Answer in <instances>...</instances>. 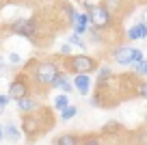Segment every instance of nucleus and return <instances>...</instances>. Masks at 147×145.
<instances>
[{"instance_id": "obj_22", "label": "nucleus", "mask_w": 147, "mask_h": 145, "mask_svg": "<svg viewBox=\"0 0 147 145\" xmlns=\"http://www.w3.org/2000/svg\"><path fill=\"white\" fill-rule=\"evenodd\" d=\"M9 63L11 65H20V63H22V56H20L18 52H11V54H9Z\"/></svg>"}, {"instance_id": "obj_15", "label": "nucleus", "mask_w": 147, "mask_h": 145, "mask_svg": "<svg viewBox=\"0 0 147 145\" xmlns=\"http://www.w3.org/2000/svg\"><path fill=\"white\" fill-rule=\"evenodd\" d=\"M67 43L71 45V48H80V50H87V43H84V39L80 35H76V33H71V35L67 37Z\"/></svg>"}, {"instance_id": "obj_19", "label": "nucleus", "mask_w": 147, "mask_h": 145, "mask_svg": "<svg viewBox=\"0 0 147 145\" xmlns=\"http://www.w3.org/2000/svg\"><path fill=\"white\" fill-rule=\"evenodd\" d=\"M80 145H102V139L97 134H87L80 139Z\"/></svg>"}, {"instance_id": "obj_5", "label": "nucleus", "mask_w": 147, "mask_h": 145, "mask_svg": "<svg viewBox=\"0 0 147 145\" xmlns=\"http://www.w3.org/2000/svg\"><path fill=\"white\" fill-rule=\"evenodd\" d=\"M11 98V100H15L18 102L20 98H26L28 95V80L26 78H15V80H11V85H9V93H7Z\"/></svg>"}, {"instance_id": "obj_27", "label": "nucleus", "mask_w": 147, "mask_h": 145, "mask_svg": "<svg viewBox=\"0 0 147 145\" xmlns=\"http://www.w3.org/2000/svg\"><path fill=\"white\" fill-rule=\"evenodd\" d=\"M5 139V128H2V121H0V141Z\"/></svg>"}, {"instance_id": "obj_20", "label": "nucleus", "mask_w": 147, "mask_h": 145, "mask_svg": "<svg viewBox=\"0 0 147 145\" xmlns=\"http://www.w3.org/2000/svg\"><path fill=\"white\" fill-rule=\"evenodd\" d=\"M134 69H136V74H141V76H147V61L143 59L141 63H134Z\"/></svg>"}, {"instance_id": "obj_12", "label": "nucleus", "mask_w": 147, "mask_h": 145, "mask_svg": "<svg viewBox=\"0 0 147 145\" xmlns=\"http://www.w3.org/2000/svg\"><path fill=\"white\" fill-rule=\"evenodd\" d=\"M15 106H18V110H20V113H24V115H26V113H32V110L39 108L37 100H35V98H30V95H26V98H20Z\"/></svg>"}, {"instance_id": "obj_23", "label": "nucleus", "mask_w": 147, "mask_h": 145, "mask_svg": "<svg viewBox=\"0 0 147 145\" xmlns=\"http://www.w3.org/2000/svg\"><path fill=\"white\" fill-rule=\"evenodd\" d=\"M9 100H11L9 95H2V93H0V113H2V110L7 108V104H9Z\"/></svg>"}, {"instance_id": "obj_28", "label": "nucleus", "mask_w": 147, "mask_h": 145, "mask_svg": "<svg viewBox=\"0 0 147 145\" xmlns=\"http://www.w3.org/2000/svg\"><path fill=\"white\" fill-rule=\"evenodd\" d=\"M0 72H2V59H0Z\"/></svg>"}, {"instance_id": "obj_7", "label": "nucleus", "mask_w": 147, "mask_h": 145, "mask_svg": "<svg viewBox=\"0 0 147 145\" xmlns=\"http://www.w3.org/2000/svg\"><path fill=\"white\" fill-rule=\"evenodd\" d=\"M74 89L78 91L80 95H89L91 89H93L91 74H76V76H74Z\"/></svg>"}, {"instance_id": "obj_14", "label": "nucleus", "mask_w": 147, "mask_h": 145, "mask_svg": "<svg viewBox=\"0 0 147 145\" xmlns=\"http://www.w3.org/2000/svg\"><path fill=\"white\" fill-rule=\"evenodd\" d=\"M76 115H78V106L69 104V106H65V108L61 110V121H69V119H74Z\"/></svg>"}, {"instance_id": "obj_8", "label": "nucleus", "mask_w": 147, "mask_h": 145, "mask_svg": "<svg viewBox=\"0 0 147 145\" xmlns=\"http://www.w3.org/2000/svg\"><path fill=\"white\" fill-rule=\"evenodd\" d=\"M134 50H136V48H132V45H119V48H115L113 56H115V61L119 65H132Z\"/></svg>"}, {"instance_id": "obj_3", "label": "nucleus", "mask_w": 147, "mask_h": 145, "mask_svg": "<svg viewBox=\"0 0 147 145\" xmlns=\"http://www.w3.org/2000/svg\"><path fill=\"white\" fill-rule=\"evenodd\" d=\"M61 72V67L54 63V61H37L32 65V76L39 85H50L52 78Z\"/></svg>"}, {"instance_id": "obj_4", "label": "nucleus", "mask_w": 147, "mask_h": 145, "mask_svg": "<svg viewBox=\"0 0 147 145\" xmlns=\"http://www.w3.org/2000/svg\"><path fill=\"white\" fill-rule=\"evenodd\" d=\"M37 20H32V18H20V20H15L13 24H11V33L13 35H20V37H35V33H37Z\"/></svg>"}, {"instance_id": "obj_17", "label": "nucleus", "mask_w": 147, "mask_h": 145, "mask_svg": "<svg viewBox=\"0 0 147 145\" xmlns=\"http://www.w3.org/2000/svg\"><path fill=\"white\" fill-rule=\"evenodd\" d=\"M69 104H71V102H69V98H67L65 93H61V95H54V108L59 110V113L65 108V106H69Z\"/></svg>"}, {"instance_id": "obj_24", "label": "nucleus", "mask_w": 147, "mask_h": 145, "mask_svg": "<svg viewBox=\"0 0 147 145\" xmlns=\"http://www.w3.org/2000/svg\"><path fill=\"white\" fill-rule=\"evenodd\" d=\"M138 93H141L143 100H147V82H141V85H138Z\"/></svg>"}, {"instance_id": "obj_6", "label": "nucleus", "mask_w": 147, "mask_h": 145, "mask_svg": "<svg viewBox=\"0 0 147 145\" xmlns=\"http://www.w3.org/2000/svg\"><path fill=\"white\" fill-rule=\"evenodd\" d=\"M50 87H54V89H61L65 95H67V93H71V91H74V80H71V76H69V72H63V69H61V72L56 74L54 78H52Z\"/></svg>"}, {"instance_id": "obj_16", "label": "nucleus", "mask_w": 147, "mask_h": 145, "mask_svg": "<svg viewBox=\"0 0 147 145\" xmlns=\"http://www.w3.org/2000/svg\"><path fill=\"white\" fill-rule=\"evenodd\" d=\"M113 76V72H110L108 65H102V67H97V85H104L108 78Z\"/></svg>"}, {"instance_id": "obj_13", "label": "nucleus", "mask_w": 147, "mask_h": 145, "mask_svg": "<svg viewBox=\"0 0 147 145\" xmlns=\"http://www.w3.org/2000/svg\"><path fill=\"white\" fill-rule=\"evenodd\" d=\"M54 145H80V136L78 134H61L56 139H52Z\"/></svg>"}, {"instance_id": "obj_26", "label": "nucleus", "mask_w": 147, "mask_h": 145, "mask_svg": "<svg viewBox=\"0 0 147 145\" xmlns=\"http://www.w3.org/2000/svg\"><path fill=\"white\" fill-rule=\"evenodd\" d=\"M136 143L138 145H147V130H143L141 134H138V139H136Z\"/></svg>"}, {"instance_id": "obj_25", "label": "nucleus", "mask_w": 147, "mask_h": 145, "mask_svg": "<svg viewBox=\"0 0 147 145\" xmlns=\"http://www.w3.org/2000/svg\"><path fill=\"white\" fill-rule=\"evenodd\" d=\"M143 59H145V56H143V52H141V50H134V56H132V65H134V63H141Z\"/></svg>"}, {"instance_id": "obj_21", "label": "nucleus", "mask_w": 147, "mask_h": 145, "mask_svg": "<svg viewBox=\"0 0 147 145\" xmlns=\"http://www.w3.org/2000/svg\"><path fill=\"white\" fill-rule=\"evenodd\" d=\"M59 54L65 56V59H67V56H71V45H69V43H63V45H61V50H59Z\"/></svg>"}, {"instance_id": "obj_11", "label": "nucleus", "mask_w": 147, "mask_h": 145, "mask_svg": "<svg viewBox=\"0 0 147 145\" xmlns=\"http://www.w3.org/2000/svg\"><path fill=\"white\" fill-rule=\"evenodd\" d=\"M2 128H5V139L11 141V143H15V141L22 139V132H20V128L15 126L13 119H7L5 123H2Z\"/></svg>"}, {"instance_id": "obj_1", "label": "nucleus", "mask_w": 147, "mask_h": 145, "mask_svg": "<svg viewBox=\"0 0 147 145\" xmlns=\"http://www.w3.org/2000/svg\"><path fill=\"white\" fill-rule=\"evenodd\" d=\"M97 61L93 59V56L89 54H71L65 59V69H67L69 74H93L97 72Z\"/></svg>"}, {"instance_id": "obj_9", "label": "nucleus", "mask_w": 147, "mask_h": 145, "mask_svg": "<svg viewBox=\"0 0 147 145\" xmlns=\"http://www.w3.org/2000/svg\"><path fill=\"white\" fill-rule=\"evenodd\" d=\"M125 37H128L130 41H138V39H147V24L143 22H138V24H134V26H130L128 30H125Z\"/></svg>"}, {"instance_id": "obj_18", "label": "nucleus", "mask_w": 147, "mask_h": 145, "mask_svg": "<svg viewBox=\"0 0 147 145\" xmlns=\"http://www.w3.org/2000/svg\"><path fill=\"white\" fill-rule=\"evenodd\" d=\"M121 130H123V126H121L119 121H110V123H106V126L102 128L104 134H115V132H121Z\"/></svg>"}, {"instance_id": "obj_2", "label": "nucleus", "mask_w": 147, "mask_h": 145, "mask_svg": "<svg viewBox=\"0 0 147 145\" xmlns=\"http://www.w3.org/2000/svg\"><path fill=\"white\" fill-rule=\"evenodd\" d=\"M82 9L87 11L91 26L97 28V30H100V28H108L110 24H113V13H110L104 5H89L87 0H84V2H82Z\"/></svg>"}, {"instance_id": "obj_10", "label": "nucleus", "mask_w": 147, "mask_h": 145, "mask_svg": "<svg viewBox=\"0 0 147 145\" xmlns=\"http://www.w3.org/2000/svg\"><path fill=\"white\" fill-rule=\"evenodd\" d=\"M89 26H91V22H89L87 11H82V13H76V18H74V22H71L74 33H76V35H84Z\"/></svg>"}]
</instances>
